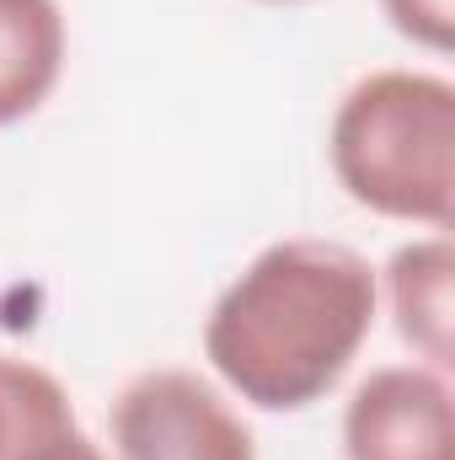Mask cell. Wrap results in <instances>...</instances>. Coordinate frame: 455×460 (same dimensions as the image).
<instances>
[{"mask_svg": "<svg viewBox=\"0 0 455 460\" xmlns=\"http://www.w3.org/2000/svg\"><path fill=\"white\" fill-rule=\"evenodd\" d=\"M375 316L380 279L370 257L343 241L290 235L220 289L204 322V358L246 407L306 412L353 369Z\"/></svg>", "mask_w": 455, "mask_h": 460, "instance_id": "obj_1", "label": "cell"}, {"mask_svg": "<svg viewBox=\"0 0 455 460\" xmlns=\"http://www.w3.org/2000/svg\"><path fill=\"white\" fill-rule=\"evenodd\" d=\"M327 161L370 215L418 230L455 220V86L434 70H370L343 92Z\"/></svg>", "mask_w": 455, "mask_h": 460, "instance_id": "obj_2", "label": "cell"}, {"mask_svg": "<svg viewBox=\"0 0 455 460\" xmlns=\"http://www.w3.org/2000/svg\"><path fill=\"white\" fill-rule=\"evenodd\" d=\"M113 460H257V439L230 396L199 369H139L108 412Z\"/></svg>", "mask_w": 455, "mask_h": 460, "instance_id": "obj_3", "label": "cell"}, {"mask_svg": "<svg viewBox=\"0 0 455 460\" xmlns=\"http://www.w3.org/2000/svg\"><path fill=\"white\" fill-rule=\"evenodd\" d=\"M343 460H455V391L445 369L380 364L343 407Z\"/></svg>", "mask_w": 455, "mask_h": 460, "instance_id": "obj_4", "label": "cell"}, {"mask_svg": "<svg viewBox=\"0 0 455 460\" xmlns=\"http://www.w3.org/2000/svg\"><path fill=\"white\" fill-rule=\"evenodd\" d=\"M380 305L391 311L397 338L413 348L418 364L445 369L455 364V246L451 230L413 235L391 252V262L375 273Z\"/></svg>", "mask_w": 455, "mask_h": 460, "instance_id": "obj_5", "label": "cell"}, {"mask_svg": "<svg viewBox=\"0 0 455 460\" xmlns=\"http://www.w3.org/2000/svg\"><path fill=\"white\" fill-rule=\"evenodd\" d=\"M70 27L59 0H0V128L32 118L59 86Z\"/></svg>", "mask_w": 455, "mask_h": 460, "instance_id": "obj_6", "label": "cell"}, {"mask_svg": "<svg viewBox=\"0 0 455 460\" xmlns=\"http://www.w3.org/2000/svg\"><path fill=\"white\" fill-rule=\"evenodd\" d=\"M81 445L70 391L43 364L0 353V460H70Z\"/></svg>", "mask_w": 455, "mask_h": 460, "instance_id": "obj_7", "label": "cell"}, {"mask_svg": "<svg viewBox=\"0 0 455 460\" xmlns=\"http://www.w3.org/2000/svg\"><path fill=\"white\" fill-rule=\"evenodd\" d=\"M380 16L391 22L397 38H407L424 54L455 49V0H380Z\"/></svg>", "mask_w": 455, "mask_h": 460, "instance_id": "obj_8", "label": "cell"}, {"mask_svg": "<svg viewBox=\"0 0 455 460\" xmlns=\"http://www.w3.org/2000/svg\"><path fill=\"white\" fill-rule=\"evenodd\" d=\"M70 460H113V456H103V450H97V445L86 439V445H81V450H76V456H70Z\"/></svg>", "mask_w": 455, "mask_h": 460, "instance_id": "obj_9", "label": "cell"}, {"mask_svg": "<svg viewBox=\"0 0 455 460\" xmlns=\"http://www.w3.org/2000/svg\"><path fill=\"white\" fill-rule=\"evenodd\" d=\"M263 5H300V0H263Z\"/></svg>", "mask_w": 455, "mask_h": 460, "instance_id": "obj_10", "label": "cell"}]
</instances>
